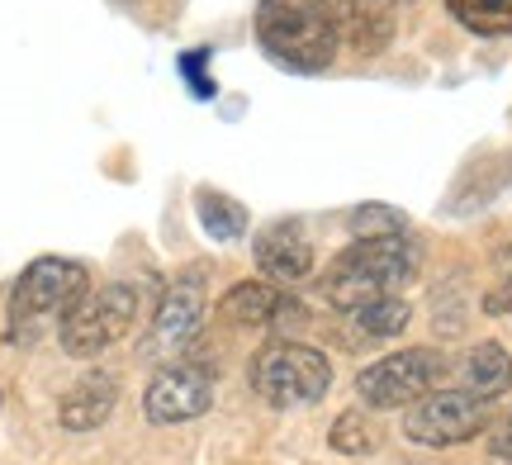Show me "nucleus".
Returning a JSON list of instances; mask_svg holds the SVG:
<instances>
[{"mask_svg": "<svg viewBox=\"0 0 512 465\" xmlns=\"http://www.w3.org/2000/svg\"><path fill=\"white\" fill-rule=\"evenodd\" d=\"M214 409V375L204 366H166L143 394L147 423L171 428V423H195Z\"/></svg>", "mask_w": 512, "mask_h": 465, "instance_id": "obj_8", "label": "nucleus"}, {"mask_svg": "<svg viewBox=\"0 0 512 465\" xmlns=\"http://www.w3.org/2000/svg\"><path fill=\"white\" fill-rule=\"evenodd\" d=\"M498 266H503V276L512 280V247H503V257H498Z\"/></svg>", "mask_w": 512, "mask_h": 465, "instance_id": "obj_22", "label": "nucleus"}, {"mask_svg": "<svg viewBox=\"0 0 512 465\" xmlns=\"http://www.w3.org/2000/svg\"><path fill=\"white\" fill-rule=\"evenodd\" d=\"M133 314H138V295L133 285H105V290H86L72 309L62 314V328H57V342L67 356H100L105 347H114L119 337H128L133 328Z\"/></svg>", "mask_w": 512, "mask_h": 465, "instance_id": "obj_4", "label": "nucleus"}, {"mask_svg": "<svg viewBox=\"0 0 512 465\" xmlns=\"http://www.w3.org/2000/svg\"><path fill=\"white\" fill-rule=\"evenodd\" d=\"M508 285H512V280H508Z\"/></svg>", "mask_w": 512, "mask_h": 465, "instance_id": "obj_23", "label": "nucleus"}, {"mask_svg": "<svg viewBox=\"0 0 512 465\" xmlns=\"http://www.w3.org/2000/svg\"><path fill=\"white\" fill-rule=\"evenodd\" d=\"M195 219L214 242H238L247 233V209L233 200V195H219V190H195Z\"/></svg>", "mask_w": 512, "mask_h": 465, "instance_id": "obj_15", "label": "nucleus"}, {"mask_svg": "<svg viewBox=\"0 0 512 465\" xmlns=\"http://www.w3.org/2000/svg\"><path fill=\"white\" fill-rule=\"evenodd\" d=\"M446 10L479 38L512 34V0H446Z\"/></svg>", "mask_w": 512, "mask_h": 465, "instance_id": "obj_16", "label": "nucleus"}, {"mask_svg": "<svg viewBox=\"0 0 512 465\" xmlns=\"http://www.w3.org/2000/svg\"><path fill=\"white\" fill-rule=\"evenodd\" d=\"M252 390L271 409H309L332 385V361L304 342H266L252 356Z\"/></svg>", "mask_w": 512, "mask_h": 465, "instance_id": "obj_3", "label": "nucleus"}, {"mask_svg": "<svg viewBox=\"0 0 512 465\" xmlns=\"http://www.w3.org/2000/svg\"><path fill=\"white\" fill-rule=\"evenodd\" d=\"M408 299L399 295H384V299H370L361 309H347V347H366V342H389L408 328Z\"/></svg>", "mask_w": 512, "mask_h": 465, "instance_id": "obj_12", "label": "nucleus"}, {"mask_svg": "<svg viewBox=\"0 0 512 465\" xmlns=\"http://www.w3.org/2000/svg\"><path fill=\"white\" fill-rule=\"evenodd\" d=\"M285 290H275L271 280H238L228 295H223L219 314L228 323H238V328H271L275 314L285 309Z\"/></svg>", "mask_w": 512, "mask_h": 465, "instance_id": "obj_13", "label": "nucleus"}, {"mask_svg": "<svg viewBox=\"0 0 512 465\" xmlns=\"http://www.w3.org/2000/svg\"><path fill=\"white\" fill-rule=\"evenodd\" d=\"M441 380H446V356L437 347H408L356 375V394L370 409H408L422 394L437 390Z\"/></svg>", "mask_w": 512, "mask_h": 465, "instance_id": "obj_5", "label": "nucleus"}, {"mask_svg": "<svg viewBox=\"0 0 512 465\" xmlns=\"http://www.w3.org/2000/svg\"><path fill=\"white\" fill-rule=\"evenodd\" d=\"M347 228L356 238H394V233H408V214L394 205H356L347 214Z\"/></svg>", "mask_w": 512, "mask_h": 465, "instance_id": "obj_19", "label": "nucleus"}, {"mask_svg": "<svg viewBox=\"0 0 512 465\" xmlns=\"http://www.w3.org/2000/svg\"><path fill=\"white\" fill-rule=\"evenodd\" d=\"M347 34L351 43L361 48V53H380L389 34H394V15H389V5L384 0H361L356 5V15L347 19Z\"/></svg>", "mask_w": 512, "mask_h": 465, "instance_id": "obj_17", "label": "nucleus"}, {"mask_svg": "<svg viewBox=\"0 0 512 465\" xmlns=\"http://www.w3.org/2000/svg\"><path fill=\"white\" fill-rule=\"evenodd\" d=\"M489 428V404L470 390H432L403 413V432L418 447H460Z\"/></svg>", "mask_w": 512, "mask_h": 465, "instance_id": "obj_7", "label": "nucleus"}, {"mask_svg": "<svg viewBox=\"0 0 512 465\" xmlns=\"http://www.w3.org/2000/svg\"><path fill=\"white\" fill-rule=\"evenodd\" d=\"M256 266L266 271L271 280H309L313 276V242L309 233L290 219H280V224H266L256 233Z\"/></svg>", "mask_w": 512, "mask_h": 465, "instance_id": "obj_10", "label": "nucleus"}, {"mask_svg": "<svg viewBox=\"0 0 512 465\" xmlns=\"http://www.w3.org/2000/svg\"><path fill=\"white\" fill-rule=\"evenodd\" d=\"M328 442H332V451H342V456H370V451L380 447V432H375V423H370L366 413H342V418L332 423Z\"/></svg>", "mask_w": 512, "mask_h": 465, "instance_id": "obj_18", "label": "nucleus"}, {"mask_svg": "<svg viewBox=\"0 0 512 465\" xmlns=\"http://www.w3.org/2000/svg\"><path fill=\"white\" fill-rule=\"evenodd\" d=\"M204 328V285L200 276H185L181 285H171L166 299L157 304V318H152V342L147 352L162 356V352H185Z\"/></svg>", "mask_w": 512, "mask_h": 465, "instance_id": "obj_9", "label": "nucleus"}, {"mask_svg": "<svg viewBox=\"0 0 512 465\" xmlns=\"http://www.w3.org/2000/svg\"><path fill=\"white\" fill-rule=\"evenodd\" d=\"M422 247L408 233L394 238H356L347 252H337L328 266V276L318 280V295L328 299L332 309H361L370 299L399 295L408 280L418 276Z\"/></svg>", "mask_w": 512, "mask_h": 465, "instance_id": "obj_2", "label": "nucleus"}, {"mask_svg": "<svg viewBox=\"0 0 512 465\" xmlns=\"http://www.w3.org/2000/svg\"><path fill=\"white\" fill-rule=\"evenodd\" d=\"M114 404H119V375L114 371H86L72 390L62 394L57 423H62L67 432H91L110 418Z\"/></svg>", "mask_w": 512, "mask_h": 465, "instance_id": "obj_11", "label": "nucleus"}, {"mask_svg": "<svg viewBox=\"0 0 512 465\" xmlns=\"http://www.w3.org/2000/svg\"><path fill=\"white\" fill-rule=\"evenodd\" d=\"M86 290H91V276H86L81 261H67V257L29 261L24 276L15 280V295H10V323H15V333H24V323H29V333H34L38 318L67 314Z\"/></svg>", "mask_w": 512, "mask_h": 465, "instance_id": "obj_6", "label": "nucleus"}, {"mask_svg": "<svg viewBox=\"0 0 512 465\" xmlns=\"http://www.w3.org/2000/svg\"><path fill=\"white\" fill-rule=\"evenodd\" d=\"M460 390H470L475 399H498V394L512 390V356L498 347V342H479L465 352L460 361Z\"/></svg>", "mask_w": 512, "mask_h": 465, "instance_id": "obj_14", "label": "nucleus"}, {"mask_svg": "<svg viewBox=\"0 0 512 465\" xmlns=\"http://www.w3.org/2000/svg\"><path fill=\"white\" fill-rule=\"evenodd\" d=\"M494 456L498 461H508L512 465V413H508V423L494 432Z\"/></svg>", "mask_w": 512, "mask_h": 465, "instance_id": "obj_21", "label": "nucleus"}, {"mask_svg": "<svg viewBox=\"0 0 512 465\" xmlns=\"http://www.w3.org/2000/svg\"><path fill=\"white\" fill-rule=\"evenodd\" d=\"M361 0H256V38L290 72H323Z\"/></svg>", "mask_w": 512, "mask_h": 465, "instance_id": "obj_1", "label": "nucleus"}, {"mask_svg": "<svg viewBox=\"0 0 512 465\" xmlns=\"http://www.w3.org/2000/svg\"><path fill=\"white\" fill-rule=\"evenodd\" d=\"M176 67H181V81L190 86V95L209 100V95L219 91V86L209 81V72H204V67H209V48H190V53H181V62H176Z\"/></svg>", "mask_w": 512, "mask_h": 465, "instance_id": "obj_20", "label": "nucleus"}]
</instances>
